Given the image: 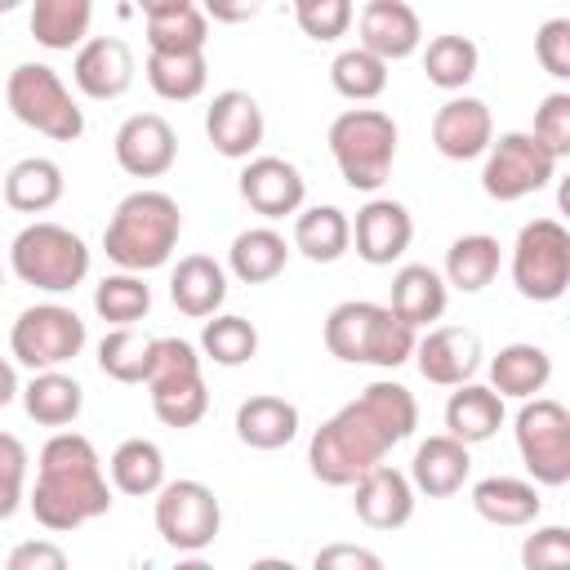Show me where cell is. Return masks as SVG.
<instances>
[{
    "label": "cell",
    "instance_id": "6da1fadb",
    "mask_svg": "<svg viewBox=\"0 0 570 570\" xmlns=\"http://www.w3.org/2000/svg\"><path fill=\"white\" fill-rule=\"evenodd\" d=\"M414 428H419L414 392L392 379H379L312 432L307 441L312 476L325 485H352L365 468L383 463L387 450L401 445Z\"/></svg>",
    "mask_w": 570,
    "mask_h": 570
},
{
    "label": "cell",
    "instance_id": "7a4b0ae2",
    "mask_svg": "<svg viewBox=\"0 0 570 570\" xmlns=\"http://www.w3.org/2000/svg\"><path fill=\"white\" fill-rule=\"evenodd\" d=\"M36 521L53 534L80 530L85 521H98L111 512V485L102 472V459L89 436L80 432H53L40 445L36 459V485L27 494Z\"/></svg>",
    "mask_w": 570,
    "mask_h": 570
},
{
    "label": "cell",
    "instance_id": "3957f363",
    "mask_svg": "<svg viewBox=\"0 0 570 570\" xmlns=\"http://www.w3.org/2000/svg\"><path fill=\"white\" fill-rule=\"evenodd\" d=\"M183 236V209L169 191H129L102 227V249L120 272H156Z\"/></svg>",
    "mask_w": 570,
    "mask_h": 570
},
{
    "label": "cell",
    "instance_id": "277c9868",
    "mask_svg": "<svg viewBox=\"0 0 570 570\" xmlns=\"http://www.w3.org/2000/svg\"><path fill=\"white\" fill-rule=\"evenodd\" d=\"M325 347L347 365L396 370L414 356V325H405L387 303L347 298L325 316Z\"/></svg>",
    "mask_w": 570,
    "mask_h": 570
},
{
    "label": "cell",
    "instance_id": "5b68a950",
    "mask_svg": "<svg viewBox=\"0 0 570 570\" xmlns=\"http://www.w3.org/2000/svg\"><path fill=\"white\" fill-rule=\"evenodd\" d=\"M330 151L352 191H379L396 160V120L379 107H347L330 125Z\"/></svg>",
    "mask_w": 570,
    "mask_h": 570
},
{
    "label": "cell",
    "instance_id": "8992f818",
    "mask_svg": "<svg viewBox=\"0 0 570 570\" xmlns=\"http://www.w3.org/2000/svg\"><path fill=\"white\" fill-rule=\"evenodd\" d=\"M142 383H147L151 410H156V419L165 428H196L205 419V410H209L200 356H196V347L187 338H174V334L151 338Z\"/></svg>",
    "mask_w": 570,
    "mask_h": 570
},
{
    "label": "cell",
    "instance_id": "52a82bcc",
    "mask_svg": "<svg viewBox=\"0 0 570 570\" xmlns=\"http://www.w3.org/2000/svg\"><path fill=\"white\" fill-rule=\"evenodd\" d=\"M9 267L31 289L67 294L89 276V245L62 223H31L13 236Z\"/></svg>",
    "mask_w": 570,
    "mask_h": 570
},
{
    "label": "cell",
    "instance_id": "ba28073f",
    "mask_svg": "<svg viewBox=\"0 0 570 570\" xmlns=\"http://www.w3.org/2000/svg\"><path fill=\"white\" fill-rule=\"evenodd\" d=\"M4 102L27 129H36V134H45L53 142H76L85 134L80 102L71 98L62 76L53 67H45V62H18L9 71V80H4Z\"/></svg>",
    "mask_w": 570,
    "mask_h": 570
},
{
    "label": "cell",
    "instance_id": "9c48e42d",
    "mask_svg": "<svg viewBox=\"0 0 570 570\" xmlns=\"http://www.w3.org/2000/svg\"><path fill=\"white\" fill-rule=\"evenodd\" d=\"M512 285L530 303H557L570 285V232L557 218H534L512 245Z\"/></svg>",
    "mask_w": 570,
    "mask_h": 570
},
{
    "label": "cell",
    "instance_id": "30bf717a",
    "mask_svg": "<svg viewBox=\"0 0 570 570\" xmlns=\"http://www.w3.org/2000/svg\"><path fill=\"white\" fill-rule=\"evenodd\" d=\"M517 454L534 485H566L570 481V410L552 396H525L517 410Z\"/></svg>",
    "mask_w": 570,
    "mask_h": 570
},
{
    "label": "cell",
    "instance_id": "8fae6325",
    "mask_svg": "<svg viewBox=\"0 0 570 570\" xmlns=\"http://www.w3.org/2000/svg\"><path fill=\"white\" fill-rule=\"evenodd\" d=\"M557 174V156L534 138V134H499L485 147V165H481V191L499 205H512L530 191H543Z\"/></svg>",
    "mask_w": 570,
    "mask_h": 570
},
{
    "label": "cell",
    "instance_id": "7c38bea8",
    "mask_svg": "<svg viewBox=\"0 0 570 570\" xmlns=\"http://www.w3.org/2000/svg\"><path fill=\"white\" fill-rule=\"evenodd\" d=\"M85 321L76 316V307L62 303H36L22 307L13 330H9V347L27 370H58L71 356H80L85 347Z\"/></svg>",
    "mask_w": 570,
    "mask_h": 570
},
{
    "label": "cell",
    "instance_id": "4fadbf2b",
    "mask_svg": "<svg viewBox=\"0 0 570 570\" xmlns=\"http://www.w3.org/2000/svg\"><path fill=\"white\" fill-rule=\"evenodd\" d=\"M223 508L205 481H165L156 490V534L174 552H205L218 539Z\"/></svg>",
    "mask_w": 570,
    "mask_h": 570
},
{
    "label": "cell",
    "instance_id": "5bb4252c",
    "mask_svg": "<svg viewBox=\"0 0 570 570\" xmlns=\"http://www.w3.org/2000/svg\"><path fill=\"white\" fill-rule=\"evenodd\" d=\"M267 134V120H263V107L254 94L245 89H223L214 94V102L205 107V138L218 156L227 160H249L258 151Z\"/></svg>",
    "mask_w": 570,
    "mask_h": 570
},
{
    "label": "cell",
    "instance_id": "9a60e30c",
    "mask_svg": "<svg viewBox=\"0 0 570 570\" xmlns=\"http://www.w3.org/2000/svg\"><path fill=\"white\" fill-rule=\"evenodd\" d=\"M116 165L129 174V178H160L174 169L178 160V138H174V125L156 111H138L129 116L120 129H116Z\"/></svg>",
    "mask_w": 570,
    "mask_h": 570
},
{
    "label": "cell",
    "instance_id": "2e32d148",
    "mask_svg": "<svg viewBox=\"0 0 570 570\" xmlns=\"http://www.w3.org/2000/svg\"><path fill=\"white\" fill-rule=\"evenodd\" d=\"M307 196V183L298 174V165H289L285 156H249L240 169V200L263 214V218H285L298 214Z\"/></svg>",
    "mask_w": 570,
    "mask_h": 570
},
{
    "label": "cell",
    "instance_id": "e0dca14e",
    "mask_svg": "<svg viewBox=\"0 0 570 570\" xmlns=\"http://www.w3.org/2000/svg\"><path fill=\"white\" fill-rule=\"evenodd\" d=\"M352 240H356V254L370 263V267H387L396 263L410 240H414V218L401 200L392 196H374L356 209V223H352Z\"/></svg>",
    "mask_w": 570,
    "mask_h": 570
},
{
    "label": "cell",
    "instance_id": "ac0fdd59",
    "mask_svg": "<svg viewBox=\"0 0 570 570\" xmlns=\"http://www.w3.org/2000/svg\"><path fill=\"white\" fill-rule=\"evenodd\" d=\"M419 374L436 387H459L481 370V338L468 325H436L414 338Z\"/></svg>",
    "mask_w": 570,
    "mask_h": 570
},
{
    "label": "cell",
    "instance_id": "d6986e66",
    "mask_svg": "<svg viewBox=\"0 0 570 570\" xmlns=\"http://www.w3.org/2000/svg\"><path fill=\"white\" fill-rule=\"evenodd\" d=\"M352 508L370 530H401L414 517V485L392 463H374L352 481Z\"/></svg>",
    "mask_w": 570,
    "mask_h": 570
},
{
    "label": "cell",
    "instance_id": "ffe728a7",
    "mask_svg": "<svg viewBox=\"0 0 570 570\" xmlns=\"http://www.w3.org/2000/svg\"><path fill=\"white\" fill-rule=\"evenodd\" d=\"M490 138H494V116L481 98L459 94V98L441 102L432 116V147L445 160H476V156H485Z\"/></svg>",
    "mask_w": 570,
    "mask_h": 570
},
{
    "label": "cell",
    "instance_id": "44dd1931",
    "mask_svg": "<svg viewBox=\"0 0 570 570\" xmlns=\"http://www.w3.org/2000/svg\"><path fill=\"white\" fill-rule=\"evenodd\" d=\"M71 80L85 98L94 102H107V98H120L129 85H134V53L125 40L116 36H94L76 49L71 58Z\"/></svg>",
    "mask_w": 570,
    "mask_h": 570
},
{
    "label": "cell",
    "instance_id": "7402d4cb",
    "mask_svg": "<svg viewBox=\"0 0 570 570\" xmlns=\"http://www.w3.org/2000/svg\"><path fill=\"white\" fill-rule=\"evenodd\" d=\"M356 31H361V45L383 62H401L423 45V22L405 0H370L361 9Z\"/></svg>",
    "mask_w": 570,
    "mask_h": 570
},
{
    "label": "cell",
    "instance_id": "603a6c76",
    "mask_svg": "<svg viewBox=\"0 0 570 570\" xmlns=\"http://www.w3.org/2000/svg\"><path fill=\"white\" fill-rule=\"evenodd\" d=\"M468 472H472L468 445H463L459 436H450V432H436V436H428V441L414 450L410 485H414L419 494H428V499H450V494L463 490Z\"/></svg>",
    "mask_w": 570,
    "mask_h": 570
},
{
    "label": "cell",
    "instance_id": "cb8c5ba5",
    "mask_svg": "<svg viewBox=\"0 0 570 570\" xmlns=\"http://www.w3.org/2000/svg\"><path fill=\"white\" fill-rule=\"evenodd\" d=\"M169 298H174V307L183 316L205 321L227 298V272L209 254H187V258H178V267L169 276Z\"/></svg>",
    "mask_w": 570,
    "mask_h": 570
},
{
    "label": "cell",
    "instance_id": "d4e9b609",
    "mask_svg": "<svg viewBox=\"0 0 570 570\" xmlns=\"http://www.w3.org/2000/svg\"><path fill=\"white\" fill-rule=\"evenodd\" d=\"M445 303H450V285L441 272H432L428 263H405L396 276H392V298L387 307L405 321V325H432L445 316Z\"/></svg>",
    "mask_w": 570,
    "mask_h": 570
},
{
    "label": "cell",
    "instance_id": "484cf974",
    "mask_svg": "<svg viewBox=\"0 0 570 570\" xmlns=\"http://www.w3.org/2000/svg\"><path fill=\"white\" fill-rule=\"evenodd\" d=\"M503 428V396L485 383H459L445 401V432L459 436L463 445H481Z\"/></svg>",
    "mask_w": 570,
    "mask_h": 570
},
{
    "label": "cell",
    "instance_id": "4316f807",
    "mask_svg": "<svg viewBox=\"0 0 570 570\" xmlns=\"http://www.w3.org/2000/svg\"><path fill=\"white\" fill-rule=\"evenodd\" d=\"M236 436L249 450H281L298 436V405L285 396H249L236 405Z\"/></svg>",
    "mask_w": 570,
    "mask_h": 570
},
{
    "label": "cell",
    "instance_id": "83f0119b",
    "mask_svg": "<svg viewBox=\"0 0 570 570\" xmlns=\"http://www.w3.org/2000/svg\"><path fill=\"white\" fill-rule=\"evenodd\" d=\"M18 396H22L27 419L40 428H67V423H76V414L85 405V387L62 370H31V383Z\"/></svg>",
    "mask_w": 570,
    "mask_h": 570
},
{
    "label": "cell",
    "instance_id": "f1b7e54d",
    "mask_svg": "<svg viewBox=\"0 0 570 570\" xmlns=\"http://www.w3.org/2000/svg\"><path fill=\"white\" fill-rule=\"evenodd\" d=\"M472 508L490 525L517 530V525H530L539 517L543 499H539L534 481H521V476H485V481L472 485Z\"/></svg>",
    "mask_w": 570,
    "mask_h": 570
},
{
    "label": "cell",
    "instance_id": "f546056e",
    "mask_svg": "<svg viewBox=\"0 0 570 570\" xmlns=\"http://www.w3.org/2000/svg\"><path fill=\"white\" fill-rule=\"evenodd\" d=\"M62 165L49 156H22L9 174H4V205L18 214H45L62 200Z\"/></svg>",
    "mask_w": 570,
    "mask_h": 570
},
{
    "label": "cell",
    "instance_id": "4dcf8cb0",
    "mask_svg": "<svg viewBox=\"0 0 570 570\" xmlns=\"http://www.w3.org/2000/svg\"><path fill=\"white\" fill-rule=\"evenodd\" d=\"M548 379H552V356L539 343H508L490 361V387L512 401L539 396L548 387Z\"/></svg>",
    "mask_w": 570,
    "mask_h": 570
},
{
    "label": "cell",
    "instance_id": "1f68e13d",
    "mask_svg": "<svg viewBox=\"0 0 570 570\" xmlns=\"http://www.w3.org/2000/svg\"><path fill=\"white\" fill-rule=\"evenodd\" d=\"M285 263H289V245L272 227H245L227 249V267L240 285H267L285 272Z\"/></svg>",
    "mask_w": 570,
    "mask_h": 570
},
{
    "label": "cell",
    "instance_id": "d6a6232c",
    "mask_svg": "<svg viewBox=\"0 0 570 570\" xmlns=\"http://www.w3.org/2000/svg\"><path fill=\"white\" fill-rule=\"evenodd\" d=\"M94 0H31V36L53 53H71L89 40Z\"/></svg>",
    "mask_w": 570,
    "mask_h": 570
},
{
    "label": "cell",
    "instance_id": "836d02e7",
    "mask_svg": "<svg viewBox=\"0 0 570 570\" xmlns=\"http://www.w3.org/2000/svg\"><path fill=\"white\" fill-rule=\"evenodd\" d=\"M352 245V223L338 205H312L294 218V249L312 263H338Z\"/></svg>",
    "mask_w": 570,
    "mask_h": 570
},
{
    "label": "cell",
    "instance_id": "e575fe53",
    "mask_svg": "<svg viewBox=\"0 0 570 570\" xmlns=\"http://www.w3.org/2000/svg\"><path fill=\"white\" fill-rule=\"evenodd\" d=\"M209 80V62L205 49H183V53H147V85L156 89V98L165 102H191L205 94Z\"/></svg>",
    "mask_w": 570,
    "mask_h": 570
},
{
    "label": "cell",
    "instance_id": "d590c367",
    "mask_svg": "<svg viewBox=\"0 0 570 570\" xmlns=\"http://www.w3.org/2000/svg\"><path fill=\"white\" fill-rule=\"evenodd\" d=\"M499 263H503L499 240L485 232H468L445 249V285H454L463 294H481L499 276Z\"/></svg>",
    "mask_w": 570,
    "mask_h": 570
},
{
    "label": "cell",
    "instance_id": "8d00e7d4",
    "mask_svg": "<svg viewBox=\"0 0 570 570\" xmlns=\"http://www.w3.org/2000/svg\"><path fill=\"white\" fill-rule=\"evenodd\" d=\"M107 472H111V485H116L120 494H129V499H147V494H156V490L165 485V454H160L156 441H147V436H129V441L116 445Z\"/></svg>",
    "mask_w": 570,
    "mask_h": 570
},
{
    "label": "cell",
    "instance_id": "74e56055",
    "mask_svg": "<svg viewBox=\"0 0 570 570\" xmlns=\"http://www.w3.org/2000/svg\"><path fill=\"white\" fill-rule=\"evenodd\" d=\"M476 62H481V49L468 40V36H432L428 49H423V71H428V85L445 89V94H459L472 76H476Z\"/></svg>",
    "mask_w": 570,
    "mask_h": 570
},
{
    "label": "cell",
    "instance_id": "f35d334b",
    "mask_svg": "<svg viewBox=\"0 0 570 570\" xmlns=\"http://www.w3.org/2000/svg\"><path fill=\"white\" fill-rule=\"evenodd\" d=\"M330 85L347 98V102H370L387 89V62L379 53H370L365 45L356 49H343L334 62H330Z\"/></svg>",
    "mask_w": 570,
    "mask_h": 570
},
{
    "label": "cell",
    "instance_id": "ab89813d",
    "mask_svg": "<svg viewBox=\"0 0 570 570\" xmlns=\"http://www.w3.org/2000/svg\"><path fill=\"white\" fill-rule=\"evenodd\" d=\"M151 307V289L142 285V272H116L94 285V312L111 325H134Z\"/></svg>",
    "mask_w": 570,
    "mask_h": 570
},
{
    "label": "cell",
    "instance_id": "60d3db41",
    "mask_svg": "<svg viewBox=\"0 0 570 570\" xmlns=\"http://www.w3.org/2000/svg\"><path fill=\"white\" fill-rule=\"evenodd\" d=\"M209 40V18L196 4L169 9V13H151L147 18V49L156 53H183V49H205Z\"/></svg>",
    "mask_w": 570,
    "mask_h": 570
},
{
    "label": "cell",
    "instance_id": "b9f144b4",
    "mask_svg": "<svg viewBox=\"0 0 570 570\" xmlns=\"http://www.w3.org/2000/svg\"><path fill=\"white\" fill-rule=\"evenodd\" d=\"M147 352H151V334L134 330V325H116L111 334H102L98 343V370L116 383H142L147 374Z\"/></svg>",
    "mask_w": 570,
    "mask_h": 570
},
{
    "label": "cell",
    "instance_id": "7bdbcfd3",
    "mask_svg": "<svg viewBox=\"0 0 570 570\" xmlns=\"http://www.w3.org/2000/svg\"><path fill=\"white\" fill-rule=\"evenodd\" d=\"M200 352H205L214 365L236 370V365H245V361L258 352V330H254L245 316H214V321H205V330H200Z\"/></svg>",
    "mask_w": 570,
    "mask_h": 570
},
{
    "label": "cell",
    "instance_id": "ee69618b",
    "mask_svg": "<svg viewBox=\"0 0 570 570\" xmlns=\"http://www.w3.org/2000/svg\"><path fill=\"white\" fill-rule=\"evenodd\" d=\"M27 445L13 432H0V521H9L27 499Z\"/></svg>",
    "mask_w": 570,
    "mask_h": 570
},
{
    "label": "cell",
    "instance_id": "f6af8a7d",
    "mask_svg": "<svg viewBox=\"0 0 570 570\" xmlns=\"http://www.w3.org/2000/svg\"><path fill=\"white\" fill-rule=\"evenodd\" d=\"M298 31L312 40H338L352 27V0H294Z\"/></svg>",
    "mask_w": 570,
    "mask_h": 570
},
{
    "label": "cell",
    "instance_id": "bcb514c9",
    "mask_svg": "<svg viewBox=\"0 0 570 570\" xmlns=\"http://www.w3.org/2000/svg\"><path fill=\"white\" fill-rule=\"evenodd\" d=\"M557 160H566L570 156V94L566 89H557V94H548L539 107H534V129H530Z\"/></svg>",
    "mask_w": 570,
    "mask_h": 570
},
{
    "label": "cell",
    "instance_id": "7dc6e473",
    "mask_svg": "<svg viewBox=\"0 0 570 570\" xmlns=\"http://www.w3.org/2000/svg\"><path fill=\"white\" fill-rule=\"evenodd\" d=\"M534 58L552 80H570V18H548L534 31Z\"/></svg>",
    "mask_w": 570,
    "mask_h": 570
},
{
    "label": "cell",
    "instance_id": "c3c4849f",
    "mask_svg": "<svg viewBox=\"0 0 570 570\" xmlns=\"http://www.w3.org/2000/svg\"><path fill=\"white\" fill-rule=\"evenodd\" d=\"M521 566L525 570H561L570 566V530L566 525H543L521 543Z\"/></svg>",
    "mask_w": 570,
    "mask_h": 570
},
{
    "label": "cell",
    "instance_id": "681fc988",
    "mask_svg": "<svg viewBox=\"0 0 570 570\" xmlns=\"http://www.w3.org/2000/svg\"><path fill=\"white\" fill-rule=\"evenodd\" d=\"M67 566V552L49 539H27L9 552V570H62Z\"/></svg>",
    "mask_w": 570,
    "mask_h": 570
},
{
    "label": "cell",
    "instance_id": "f907efd6",
    "mask_svg": "<svg viewBox=\"0 0 570 570\" xmlns=\"http://www.w3.org/2000/svg\"><path fill=\"white\" fill-rule=\"evenodd\" d=\"M312 566H316V570H379L383 561H379V552H370V548L330 543V548H321V552L312 557Z\"/></svg>",
    "mask_w": 570,
    "mask_h": 570
},
{
    "label": "cell",
    "instance_id": "816d5d0a",
    "mask_svg": "<svg viewBox=\"0 0 570 570\" xmlns=\"http://www.w3.org/2000/svg\"><path fill=\"white\" fill-rule=\"evenodd\" d=\"M200 9H205V18L236 27V22H249L263 9V0H200Z\"/></svg>",
    "mask_w": 570,
    "mask_h": 570
},
{
    "label": "cell",
    "instance_id": "f5cc1de1",
    "mask_svg": "<svg viewBox=\"0 0 570 570\" xmlns=\"http://www.w3.org/2000/svg\"><path fill=\"white\" fill-rule=\"evenodd\" d=\"M18 392H22V387H18V370H13V365L0 356V410H4V405H9Z\"/></svg>",
    "mask_w": 570,
    "mask_h": 570
},
{
    "label": "cell",
    "instance_id": "db71d44e",
    "mask_svg": "<svg viewBox=\"0 0 570 570\" xmlns=\"http://www.w3.org/2000/svg\"><path fill=\"white\" fill-rule=\"evenodd\" d=\"M138 9H142V18H151V13H169V9H183V4H196V0H134Z\"/></svg>",
    "mask_w": 570,
    "mask_h": 570
},
{
    "label": "cell",
    "instance_id": "11a10c76",
    "mask_svg": "<svg viewBox=\"0 0 570 570\" xmlns=\"http://www.w3.org/2000/svg\"><path fill=\"white\" fill-rule=\"evenodd\" d=\"M18 4H22V0H0V13H13Z\"/></svg>",
    "mask_w": 570,
    "mask_h": 570
},
{
    "label": "cell",
    "instance_id": "9f6ffc18",
    "mask_svg": "<svg viewBox=\"0 0 570 570\" xmlns=\"http://www.w3.org/2000/svg\"><path fill=\"white\" fill-rule=\"evenodd\" d=\"M0 285H4V267H0Z\"/></svg>",
    "mask_w": 570,
    "mask_h": 570
}]
</instances>
